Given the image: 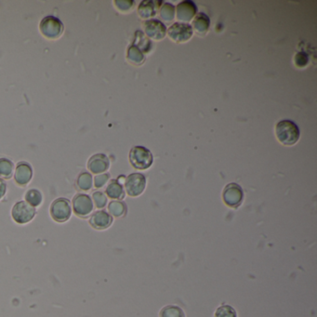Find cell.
Segmentation results:
<instances>
[{
    "label": "cell",
    "mask_w": 317,
    "mask_h": 317,
    "mask_svg": "<svg viewBox=\"0 0 317 317\" xmlns=\"http://www.w3.org/2000/svg\"><path fill=\"white\" fill-rule=\"evenodd\" d=\"M33 177V169L32 167L27 162H20L18 163L15 169L14 179L18 185L26 186L30 183Z\"/></svg>",
    "instance_id": "5bb4252c"
},
{
    "label": "cell",
    "mask_w": 317,
    "mask_h": 317,
    "mask_svg": "<svg viewBox=\"0 0 317 317\" xmlns=\"http://www.w3.org/2000/svg\"><path fill=\"white\" fill-rule=\"evenodd\" d=\"M275 135L281 144L292 146L300 140V129L293 121L285 119L276 124Z\"/></svg>",
    "instance_id": "6da1fadb"
},
{
    "label": "cell",
    "mask_w": 317,
    "mask_h": 317,
    "mask_svg": "<svg viewBox=\"0 0 317 317\" xmlns=\"http://www.w3.org/2000/svg\"><path fill=\"white\" fill-rule=\"evenodd\" d=\"M294 62L300 68L306 66L309 62L308 55L305 53H302V52L297 53L295 55V58H294Z\"/></svg>",
    "instance_id": "83f0119b"
},
{
    "label": "cell",
    "mask_w": 317,
    "mask_h": 317,
    "mask_svg": "<svg viewBox=\"0 0 317 317\" xmlns=\"http://www.w3.org/2000/svg\"><path fill=\"white\" fill-rule=\"evenodd\" d=\"M92 202L94 203L97 209H104L107 204V197L106 194L101 191L94 192L92 194Z\"/></svg>",
    "instance_id": "484cf974"
},
{
    "label": "cell",
    "mask_w": 317,
    "mask_h": 317,
    "mask_svg": "<svg viewBox=\"0 0 317 317\" xmlns=\"http://www.w3.org/2000/svg\"><path fill=\"white\" fill-rule=\"evenodd\" d=\"M222 199L227 207L232 209H238L244 199L243 189L238 184H229L225 186L223 190Z\"/></svg>",
    "instance_id": "52a82bcc"
},
{
    "label": "cell",
    "mask_w": 317,
    "mask_h": 317,
    "mask_svg": "<svg viewBox=\"0 0 317 317\" xmlns=\"http://www.w3.org/2000/svg\"><path fill=\"white\" fill-rule=\"evenodd\" d=\"M129 158L132 166L139 170H144L149 168L154 161L152 153L143 146L132 147L130 152Z\"/></svg>",
    "instance_id": "7a4b0ae2"
},
{
    "label": "cell",
    "mask_w": 317,
    "mask_h": 317,
    "mask_svg": "<svg viewBox=\"0 0 317 317\" xmlns=\"http://www.w3.org/2000/svg\"><path fill=\"white\" fill-rule=\"evenodd\" d=\"M159 317H185L183 309L176 305H167L160 311Z\"/></svg>",
    "instance_id": "603a6c76"
},
{
    "label": "cell",
    "mask_w": 317,
    "mask_h": 317,
    "mask_svg": "<svg viewBox=\"0 0 317 317\" xmlns=\"http://www.w3.org/2000/svg\"><path fill=\"white\" fill-rule=\"evenodd\" d=\"M110 167L109 158L104 154H96L92 156L88 161V168L91 173L102 174L108 170Z\"/></svg>",
    "instance_id": "7c38bea8"
},
{
    "label": "cell",
    "mask_w": 317,
    "mask_h": 317,
    "mask_svg": "<svg viewBox=\"0 0 317 317\" xmlns=\"http://www.w3.org/2000/svg\"><path fill=\"white\" fill-rule=\"evenodd\" d=\"M13 163L9 159L2 158H0V177L4 179H9L13 172Z\"/></svg>",
    "instance_id": "cb8c5ba5"
},
{
    "label": "cell",
    "mask_w": 317,
    "mask_h": 317,
    "mask_svg": "<svg viewBox=\"0 0 317 317\" xmlns=\"http://www.w3.org/2000/svg\"><path fill=\"white\" fill-rule=\"evenodd\" d=\"M127 59L128 61L134 65H141L145 62V56L143 52L137 45H131L127 51Z\"/></svg>",
    "instance_id": "e0dca14e"
},
{
    "label": "cell",
    "mask_w": 317,
    "mask_h": 317,
    "mask_svg": "<svg viewBox=\"0 0 317 317\" xmlns=\"http://www.w3.org/2000/svg\"><path fill=\"white\" fill-rule=\"evenodd\" d=\"M114 4L115 8L122 12L131 11L135 6V2L132 0H116L114 1Z\"/></svg>",
    "instance_id": "4316f807"
},
{
    "label": "cell",
    "mask_w": 317,
    "mask_h": 317,
    "mask_svg": "<svg viewBox=\"0 0 317 317\" xmlns=\"http://www.w3.org/2000/svg\"><path fill=\"white\" fill-rule=\"evenodd\" d=\"M211 20L206 13L200 12L193 20V31L198 35H205L210 30Z\"/></svg>",
    "instance_id": "2e32d148"
},
{
    "label": "cell",
    "mask_w": 317,
    "mask_h": 317,
    "mask_svg": "<svg viewBox=\"0 0 317 317\" xmlns=\"http://www.w3.org/2000/svg\"><path fill=\"white\" fill-rule=\"evenodd\" d=\"M93 178L88 172H81L77 179V186L81 191H88L91 189Z\"/></svg>",
    "instance_id": "44dd1931"
},
{
    "label": "cell",
    "mask_w": 317,
    "mask_h": 317,
    "mask_svg": "<svg viewBox=\"0 0 317 317\" xmlns=\"http://www.w3.org/2000/svg\"><path fill=\"white\" fill-rule=\"evenodd\" d=\"M159 15L162 21L166 23H170L174 20L176 15V8L171 3H163L159 9Z\"/></svg>",
    "instance_id": "d6986e66"
},
{
    "label": "cell",
    "mask_w": 317,
    "mask_h": 317,
    "mask_svg": "<svg viewBox=\"0 0 317 317\" xmlns=\"http://www.w3.org/2000/svg\"><path fill=\"white\" fill-rule=\"evenodd\" d=\"M163 4L162 2H155L152 0H145L141 1V3L138 6V14L141 19L145 20H150V18L156 16L158 13V5Z\"/></svg>",
    "instance_id": "9a60e30c"
},
{
    "label": "cell",
    "mask_w": 317,
    "mask_h": 317,
    "mask_svg": "<svg viewBox=\"0 0 317 317\" xmlns=\"http://www.w3.org/2000/svg\"><path fill=\"white\" fill-rule=\"evenodd\" d=\"M215 317H238L236 310L230 305H222L217 309Z\"/></svg>",
    "instance_id": "d4e9b609"
},
{
    "label": "cell",
    "mask_w": 317,
    "mask_h": 317,
    "mask_svg": "<svg viewBox=\"0 0 317 317\" xmlns=\"http://www.w3.org/2000/svg\"><path fill=\"white\" fill-rule=\"evenodd\" d=\"M7 191V185L6 183L0 178V199L5 195Z\"/></svg>",
    "instance_id": "f546056e"
},
{
    "label": "cell",
    "mask_w": 317,
    "mask_h": 317,
    "mask_svg": "<svg viewBox=\"0 0 317 317\" xmlns=\"http://www.w3.org/2000/svg\"><path fill=\"white\" fill-rule=\"evenodd\" d=\"M26 202L28 203L30 206L32 207H38L41 205L43 197H42V194L36 190V189H30L28 190L26 194Z\"/></svg>",
    "instance_id": "7402d4cb"
},
{
    "label": "cell",
    "mask_w": 317,
    "mask_h": 317,
    "mask_svg": "<svg viewBox=\"0 0 317 317\" xmlns=\"http://www.w3.org/2000/svg\"><path fill=\"white\" fill-rule=\"evenodd\" d=\"M197 12V7L193 1L185 0L178 4L176 7V17L178 21L187 24L194 20Z\"/></svg>",
    "instance_id": "8fae6325"
},
{
    "label": "cell",
    "mask_w": 317,
    "mask_h": 317,
    "mask_svg": "<svg viewBox=\"0 0 317 317\" xmlns=\"http://www.w3.org/2000/svg\"><path fill=\"white\" fill-rule=\"evenodd\" d=\"M113 223V217L106 211H98L94 212L90 219L89 224L96 230H106Z\"/></svg>",
    "instance_id": "4fadbf2b"
},
{
    "label": "cell",
    "mask_w": 317,
    "mask_h": 317,
    "mask_svg": "<svg viewBox=\"0 0 317 317\" xmlns=\"http://www.w3.org/2000/svg\"><path fill=\"white\" fill-rule=\"evenodd\" d=\"M35 209L26 201H19L11 210V217L19 224H26L35 218Z\"/></svg>",
    "instance_id": "5b68a950"
},
{
    "label": "cell",
    "mask_w": 317,
    "mask_h": 317,
    "mask_svg": "<svg viewBox=\"0 0 317 317\" xmlns=\"http://www.w3.org/2000/svg\"><path fill=\"white\" fill-rule=\"evenodd\" d=\"M106 194L111 199L121 200L125 197L123 185H120L116 180H112L106 187Z\"/></svg>",
    "instance_id": "ac0fdd59"
},
{
    "label": "cell",
    "mask_w": 317,
    "mask_h": 317,
    "mask_svg": "<svg viewBox=\"0 0 317 317\" xmlns=\"http://www.w3.org/2000/svg\"><path fill=\"white\" fill-rule=\"evenodd\" d=\"M50 214L57 222H65L70 219L72 214L70 201L66 198L60 197L55 199L50 208Z\"/></svg>",
    "instance_id": "277c9868"
},
{
    "label": "cell",
    "mask_w": 317,
    "mask_h": 317,
    "mask_svg": "<svg viewBox=\"0 0 317 317\" xmlns=\"http://www.w3.org/2000/svg\"><path fill=\"white\" fill-rule=\"evenodd\" d=\"M73 211L80 218H87L93 211L91 197L86 194H79L73 198Z\"/></svg>",
    "instance_id": "9c48e42d"
},
{
    "label": "cell",
    "mask_w": 317,
    "mask_h": 317,
    "mask_svg": "<svg viewBox=\"0 0 317 317\" xmlns=\"http://www.w3.org/2000/svg\"><path fill=\"white\" fill-rule=\"evenodd\" d=\"M124 186L127 194L132 197H137L144 192L146 187V179L141 173H132L126 177Z\"/></svg>",
    "instance_id": "ba28073f"
},
{
    "label": "cell",
    "mask_w": 317,
    "mask_h": 317,
    "mask_svg": "<svg viewBox=\"0 0 317 317\" xmlns=\"http://www.w3.org/2000/svg\"><path fill=\"white\" fill-rule=\"evenodd\" d=\"M108 211L111 216H114L115 218L123 217L127 212L126 204L120 200L112 201L108 205Z\"/></svg>",
    "instance_id": "ffe728a7"
},
{
    "label": "cell",
    "mask_w": 317,
    "mask_h": 317,
    "mask_svg": "<svg viewBox=\"0 0 317 317\" xmlns=\"http://www.w3.org/2000/svg\"><path fill=\"white\" fill-rule=\"evenodd\" d=\"M193 28L189 24L175 23L167 29L168 37L175 43H185L189 41L193 35Z\"/></svg>",
    "instance_id": "8992f818"
},
{
    "label": "cell",
    "mask_w": 317,
    "mask_h": 317,
    "mask_svg": "<svg viewBox=\"0 0 317 317\" xmlns=\"http://www.w3.org/2000/svg\"><path fill=\"white\" fill-rule=\"evenodd\" d=\"M110 175L108 173H102L98 174L94 178V186L96 188H102L106 185V183L109 181Z\"/></svg>",
    "instance_id": "f1b7e54d"
},
{
    "label": "cell",
    "mask_w": 317,
    "mask_h": 317,
    "mask_svg": "<svg viewBox=\"0 0 317 317\" xmlns=\"http://www.w3.org/2000/svg\"><path fill=\"white\" fill-rule=\"evenodd\" d=\"M39 30L45 37L49 39H56L63 33V24L59 18L48 15L41 20Z\"/></svg>",
    "instance_id": "3957f363"
},
{
    "label": "cell",
    "mask_w": 317,
    "mask_h": 317,
    "mask_svg": "<svg viewBox=\"0 0 317 317\" xmlns=\"http://www.w3.org/2000/svg\"><path fill=\"white\" fill-rule=\"evenodd\" d=\"M146 35L154 40H162L167 35V27L158 19L147 20L143 25Z\"/></svg>",
    "instance_id": "30bf717a"
}]
</instances>
